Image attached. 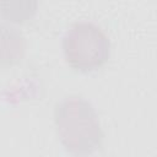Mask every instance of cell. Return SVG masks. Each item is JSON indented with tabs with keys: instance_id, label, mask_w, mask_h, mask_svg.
<instances>
[{
	"instance_id": "4",
	"label": "cell",
	"mask_w": 157,
	"mask_h": 157,
	"mask_svg": "<svg viewBox=\"0 0 157 157\" xmlns=\"http://www.w3.org/2000/svg\"><path fill=\"white\" fill-rule=\"evenodd\" d=\"M38 11V0H0V18L10 23H25Z\"/></svg>"
},
{
	"instance_id": "2",
	"label": "cell",
	"mask_w": 157,
	"mask_h": 157,
	"mask_svg": "<svg viewBox=\"0 0 157 157\" xmlns=\"http://www.w3.org/2000/svg\"><path fill=\"white\" fill-rule=\"evenodd\" d=\"M61 45L65 61L78 72H91L102 67L110 54L109 38L99 26L88 21L70 26Z\"/></svg>"
},
{
	"instance_id": "3",
	"label": "cell",
	"mask_w": 157,
	"mask_h": 157,
	"mask_svg": "<svg viewBox=\"0 0 157 157\" xmlns=\"http://www.w3.org/2000/svg\"><path fill=\"white\" fill-rule=\"evenodd\" d=\"M25 38L13 27L0 23V66H12L25 55Z\"/></svg>"
},
{
	"instance_id": "1",
	"label": "cell",
	"mask_w": 157,
	"mask_h": 157,
	"mask_svg": "<svg viewBox=\"0 0 157 157\" xmlns=\"http://www.w3.org/2000/svg\"><path fill=\"white\" fill-rule=\"evenodd\" d=\"M60 142L74 155H90L101 147L103 132L93 105L80 96L61 99L54 109Z\"/></svg>"
}]
</instances>
